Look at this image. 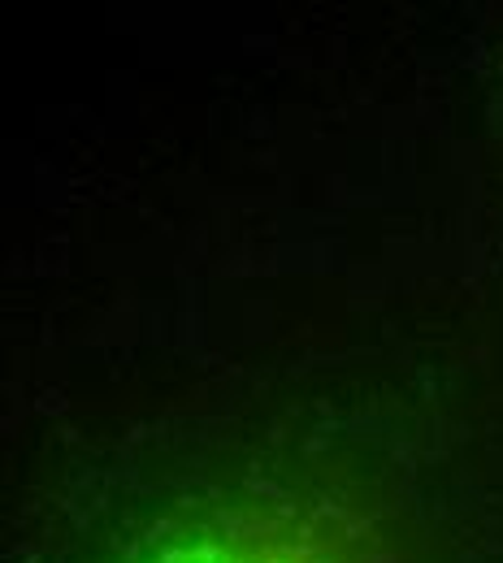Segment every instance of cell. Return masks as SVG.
<instances>
[{
	"instance_id": "cell-1",
	"label": "cell",
	"mask_w": 503,
	"mask_h": 563,
	"mask_svg": "<svg viewBox=\"0 0 503 563\" xmlns=\"http://www.w3.org/2000/svg\"><path fill=\"white\" fill-rule=\"evenodd\" d=\"M135 563H335L308 542H291L252 525H205L147 547Z\"/></svg>"
}]
</instances>
